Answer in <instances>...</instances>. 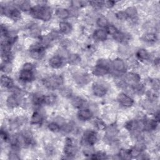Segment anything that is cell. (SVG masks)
Here are the masks:
<instances>
[{"mask_svg": "<svg viewBox=\"0 0 160 160\" xmlns=\"http://www.w3.org/2000/svg\"><path fill=\"white\" fill-rule=\"evenodd\" d=\"M136 56L137 59L140 61H147L150 58V54L146 49L141 48L137 51Z\"/></svg>", "mask_w": 160, "mask_h": 160, "instance_id": "cell-25", "label": "cell"}, {"mask_svg": "<svg viewBox=\"0 0 160 160\" xmlns=\"http://www.w3.org/2000/svg\"><path fill=\"white\" fill-rule=\"evenodd\" d=\"M117 101L124 108H131L134 104V99L124 92H121L118 95Z\"/></svg>", "mask_w": 160, "mask_h": 160, "instance_id": "cell-10", "label": "cell"}, {"mask_svg": "<svg viewBox=\"0 0 160 160\" xmlns=\"http://www.w3.org/2000/svg\"><path fill=\"white\" fill-rule=\"evenodd\" d=\"M92 49V46H91V44H90V49ZM88 50L89 51V45L88 46Z\"/></svg>", "mask_w": 160, "mask_h": 160, "instance_id": "cell-52", "label": "cell"}, {"mask_svg": "<svg viewBox=\"0 0 160 160\" xmlns=\"http://www.w3.org/2000/svg\"><path fill=\"white\" fill-rule=\"evenodd\" d=\"M77 147L74 144L73 139L71 138H67L65 140L64 148L63 150L64 158L71 159L76 155L77 152Z\"/></svg>", "mask_w": 160, "mask_h": 160, "instance_id": "cell-3", "label": "cell"}, {"mask_svg": "<svg viewBox=\"0 0 160 160\" xmlns=\"http://www.w3.org/2000/svg\"><path fill=\"white\" fill-rule=\"evenodd\" d=\"M12 64L11 62H2L1 64V70L4 74H8L12 71Z\"/></svg>", "mask_w": 160, "mask_h": 160, "instance_id": "cell-39", "label": "cell"}, {"mask_svg": "<svg viewBox=\"0 0 160 160\" xmlns=\"http://www.w3.org/2000/svg\"><path fill=\"white\" fill-rule=\"evenodd\" d=\"M57 96L54 94L44 95L43 98V104L47 106H52L56 103Z\"/></svg>", "mask_w": 160, "mask_h": 160, "instance_id": "cell-30", "label": "cell"}, {"mask_svg": "<svg viewBox=\"0 0 160 160\" xmlns=\"http://www.w3.org/2000/svg\"><path fill=\"white\" fill-rule=\"evenodd\" d=\"M118 156H119V158L122 159H130L132 158L130 149H122L119 151Z\"/></svg>", "mask_w": 160, "mask_h": 160, "instance_id": "cell-37", "label": "cell"}, {"mask_svg": "<svg viewBox=\"0 0 160 160\" xmlns=\"http://www.w3.org/2000/svg\"><path fill=\"white\" fill-rule=\"evenodd\" d=\"M92 91L95 96L102 98L107 94L108 88L103 83L96 82L92 86Z\"/></svg>", "mask_w": 160, "mask_h": 160, "instance_id": "cell-8", "label": "cell"}, {"mask_svg": "<svg viewBox=\"0 0 160 160\" xmlns=\"http://www.w3.org/2000/svg\"><path fill=\"white\" fill-rule=\"evenodd\" d=\"M8 156H9V159L14 160V159H20V156H19L18 150L14 149H12V150L9 152Z\"/></svg>", "mask_w": 160, "mask_h": 160, "instance_id": "cell-46", "label": "cell"}, {"mask_svg": "<svg viewBox=\"0 0 160 160\" xmlns=\"http://www.w3.org/2000/svg\"><path fill=\"white\" fill-rule=\"evenodd\" d=\"M48 128L50 131L56 133L61 131V125L56 121H52L48 123Z\"/></svg>", "mask_w": 160, "mask_h": 160, "instance_id": "cell-35", "label": "cell"}, {"mask_svg": "<svg viewBox=\"0 0 160 160\" xmlns=\"http://www.w3.org/2000/svg\"><path fill=\"white\" fill-rule=\"evenodd\" d=\"M76 83L79 85H85L88 84L91 79L90 75L86 72H78L74 76Z\"/></svg>", "mask_w": 160, "mask_h": 160, "instance_id": "cell-11", "label": "cell"}, {"mask_svg": "<svg viewBox=\"0 0 160 160\" xmlns=\"http://www.w3.org/2000/svg\"><path fill=\"white\" fill-rule=\"evenodd\" d=\"M158 92H156V91L151 89L148 91L146 92V96L148 98V100L152 101V102H154L158 98Z\"/></svg>", "mask_w": 160, "mask_h": 160, "instance_id": "cell-41", "label": "cell"}, {"mask_svg": "<svg viewBox=\"0 0 160 160\" xmlns=\"http://www.w3.org/2000/svg\"><path fill=\"white\" fill-rule=\"evenodd\" d=\"M29 56L34 59L40 60L45 55V49L41 47L38 43L32 46L29 50Z\"/></svg>", "mask_w": 160, "mask_h": 160, "instance_id": "cell-5", "label": "cell"}, {"mask_svg": "<svg viewBox=\"0 0 160 160\" xmlns=\"http://www.w3.org/2000/svg\"><path fill=\"white\" fill-rule=\"evenodd\" d=\"M96 23L97 24V26L99 28H106L108 24H109V21L108 19L106 17H105L104 16H99L96 21Z\"/></svg>", "mask_w": 160, "mask_h": 160, "instance_id": "cell-31", "label": "cell"}, {"mask_svg": "<svg viewBox=\"0 0 160 160\" xmlns=\"http://www.w3.org/2000/svg\"><path fill=\"white\" fill-rule=\"evenodd\" d=\"M105 29L108 34H111L112 36L114 35L116 33H117L119 31L118 29L115 25L110 24H108V26L105 28Z\"/></svg>", "mask_w": 160, "mask_h": 160, "instance_id": "cell-43", "label": "cell"}, {"mask_svg": "<svg viewBox=\"0 0 160 160\" xmlns=\"http://www.w3.org/2000/svg\"><path fill=\"white\" fill-rule=\"evenodd\" d=\"M98 137L96 132L92 130L86 131L82 137L81 143L84 146H92L98 141Z\"/></svg>", "mask_w": 160, "mask_h": 160, "instance_id": "cell-4", "label": "cell"}, {"mask_svg": "<svg viewBox=\"0 0 160 160\" xmlns=\"http://www.w3.org/2000/svg\"><path fill=\"white\" fill-rule=\"evenodd\" d=\"M29 12L33 18L45 22L51 19L52 14L51 8L44 4H37L32 7Z\"/></svg>", "mask_w": 160, "mask_h": 160, "instance_id": "cell-1", "label": "cell"}, {"mask_svg": "<svg viewBox=\"0 0 160 160\" xmlns=\"http://www.w3.org/2000/svg\"><path fill=\"white\" fill-rule=\"evenodd\" d=\"M44 118L41 113L39 111H34L32 114L30 118V122L34 125H40L43 122Z\"/></svg>", "mask_w": 160, "mask_h": 160, "instance_id": "cell-22", "label": "cell"}, {"mask_svg": "<svg viewBox=\"0 0 160 160\" xmlns=\"http://www.w3.org/2000/svg\"><path fill=\"white\" fill-rule=\"evenodd\" d=\"M116 4L115 1H104V6L108 8H112Z\"/></svg>", "mask_w": 160, "mask_h": 160, "instance_id": "cell-50", "label": "cell"}, {"mask_svg": "<svg viewBox=\"0 0 160 160\" xmlns=\"http://www.w3.org/2000/svg\"><path fill=\"white\" fill-rule=\"evenodd\" d=\"M128 65L121 58H117L111 61V68L119 73H124L126 71Z\"/></svg>", "mask_w": 160, "mask_h": 160, "instance_id": "cell-7", "label": "cell"}, {"mask_svg": "<svg viewBox=\"0 0 160 160\" xmlns=\"http://www.w3.org/2000/svg\"><path fill=\"white\" fill-rule=\"evenodd\" d=\"M34 78L33 71L21 69L19 74V79L24 82H29Z\"/></svg>", "mask_w": 160, "mask_h": 160, "instance_id": "cell-14", "label": "cell"}, {"mask_svg": "<svg viewBox=\"0 0 160 160\" xmlns=\"http://www.w3.org/2000/svg\"><path fill=\"white\" fill-rule=\"evenodd\" d=\"M108 34L107 33L105 29L103 28H99L96 29L93 34L92 37L94 39L98 41H104L108 38Z\"/></svg>", "mask_w": 160, "mask_h": 160, "instance_id": "cell-17", "label": "cell"}, {"mask_svg": "<svg viewBox=\"0 0 160 160\" xmlns=\"http://www.w3.org/2000/svg\"><path fill=\"white\" fill-rule=\"evenodd\" d=\"M141 39L147 43H154L158 40V36L154 32H148L141 36Z\"/></svg>", "mask_w": 160, "mask_h": 160, "instance_id": "cell-24", "label": "cell"}, {"mask_svg": "<svg viewBox=\"0 0 160 160\" xmlns=\"http://www.w3.org/2000/svg\"><path fill=\"white\" fill-rule=\"evenodd\" d=\"M78 118L82 121H86L92 119L93 116L92 111L88 108H81L77 113Z\"/></svg>", "mask_w": 160, "mask_h": 160, "instance_id": "cell-12", "label": "cell"}, {"mask_svg": "<svg viewBox=\"0 0 160 160\" xmlns=\"http://www.w3.org/2000/svg\"><path fill=\"white\" fill-rule=\"evenodd\" d=\"M34 68V64H32L31 62H26L23 64L22 69H26V70H29V71H33Z\"/></svg>", "mask_w": 160, "mask_h": 160, "instance_id": "cell-49", "label": "cell"}, {"mask_svg": "<svg viewBox=\"0 0 160 160\" xmlns=\"http://www.w3.org/2000/svg\"><path fill=\"white\" fill-rule=\"evenodd\" d=\"M105 130V138L109 142H112L116 139L117 135L119 133V129L117 125L115 124H111L106 126Z\"/></svg>", "mask_w": 160, "mask_h": 160, "instance_id": "cell-6", "label": "cell"}, {"mask_svg": "<svg viewBox=\"0 0 160 160\" xmlns=\"http://www.w3.org/2000/svg\"><path fill=\"white\" fill-rule=\"evenodd\" d=\"M49 66L53 69H59L64 64V58L59 55H54L49 58L48 61Z\"/></svg>", "mask_w": 160, "mask_h": 160, "instance_id": "cell-13", "label": "cell"}, {"mask_svg": "<svg viewBox=\"0 0 160 160\" xmlns=\"http://www.w3.org/2000/svg\"><path fill=\"white\" fill-rule=\"evenodd\" d=\"M158 124V122H157L154 119H144L143 131L147 132L154 131L157 128Z\"/></svg>", "mask_w": 160, "mask_h": 160, "instance_id": "cell-18", "label": "cell"}, {"mask_svg": "<svg viewBox=\"0 0 160 160\" xmlns=\"http://www.w3.org/2000/svg\"><path fill=\"white\" fill-rule=\"evenodd\" d=\"M63 82V78L60 75H51L42 80L43 85L49 90H54L59 88L62 85Z\"/></svg>", "mask_w": 160, "mask_h": 160, "instance_id": "cell-2", "label": "cell"}, {"mask_svg": "<svg viewBox=\"0 0 160 160\" xmlns=\"http://www.w3.org/2000/svg\"><path fill=\"white\" fill-rule=\"evenodd\" d=\"M150 83L151 84V87L153 90L156 91V92L159 91V82L158 79H152L151 80Z\"/></svg>", "mask_w": 160, "mask_h": 160, "instance_id": "cell-48", "label": "cell"}, {"mask_svg": "<svg viewBox=\"0 0 160 160\" xmlns=\"http://www.w3.org/2000/svg\"><path fill=\"white\" fill-rule=\"evenodd\" d=\"M122 79L127 86H132L138 82H140L141 76L138 73L129 72L126 73Z\"/></svg>", "mask_w": 160, "mask_h": 160, "instance_id": "cell-9", "label": "cell"}, {"mask_svg": "<svg viewBox=\"0 0 160 160\" xmlns=\"http://www.w3.org/2000/svg\"><path fill=\"white\" fill-rule=\"evenodd\" d=\"M44 96L40 93H35L32 97V102L35 106H39L43 104Z\"/></svg>", "mask_w": 160, "mask_h": 160, "instance_id": "cell-33", "label": "cell"}, {"mask_svg": "<svg viewBox=\"0 0 160 160\" xmlns=\"http://www.w3.org/2000/svg\"><path fill=\"white\" fill-rule=\"evenodd\" d=\"M67 61L70 65L76 66L79 64L81 61V57L77 53H72L68 55Z\"/></svg>", "mask_w": 160, "mask_h": 160, "instance_id": "cell-26", "label": "cell"}, {"mask_svg": "<svg viewBox=\"0 0 160 160\" xmlns=\"http://www.w3.org/2000/svg\"><path fill=\"white\" fill-rule=\"evenodd\" d=\"M110 68L96 64L92 69V74L97 77H101L107 75L110 72Z\"/></svg>", "mask_w": 160, "mask_h": 160, "instance_id": "cell-15", "label": "cell"}, {"mask_svg": "<svg viewBox=\"0 0 160 160\" xmlns=\"http://www.w3.org/2000/svg\"><path fill=\"white\" fill-rule=\"evenodd\" d=\"M89 4L96 9H101L104 6V1H89Z\"/></svg>", "mask_w": 160, "mask_h": 160, "instance_id": "cell-47", "label": "cell"}, {"mask_svg": "<svg viewBox=\"0 0 160 160\" xmlns=\"http://www.w3.org/2000/svg\"><path fill=\"white\" fill-rule=\"evenodd\" d=\"M0 136L2 141L4 142H9L10 139V136L8 134V132L5 130V129L1 128V132H0Z\"/></svg>", "mask_w": 160, "mask_h": 160, "instance_id": "cell-45", "label": "cell"}, {"mask_svg": "<svg viewBox=\"0 0 160 160\" xmlns=\"http://www.w3.org/2000/svg\"><path fill=\"white\" fill-rule=\"evenodd\" d=\"M6 104L9 109H14L20 105V100L17 94H12L9 96L6 101Z\"/></svg>", "mask_w": 160, "mask_h": 160, "instance_id": "cell-16", "label": "cell"}, {"mask_svg": "<svg viewBox=\"0 0 160 160\" xmlns=\"http://www.w3.org/2000/svg\"><path fill=\"white\" fill-rule=\"evenodd\" d=\"M61 130L65 133H69L73 130V124L71 122H64L61 126Z\"/></svg>", "mask_w": 160, "mask_h": 160, "instance_id": "cell-42", "label": "cell"}, {"mask_svg": "<svg viewBox=\"0 0 160 160\" xmlns=\"http://www.w3.org/2000/svg\"><path fill=\"white\" fill-rule=\"evenodd\" d=\"M59 93L61 96L65 98H71L72 96V89L68 86H63L60 88Z\"/></svg>", "mask_w": 160, "mask_h": 160, "instance_id": "cell-32", "label": "cell"}, {"mask_svg": "<svg viewBox=\"0 0 160 160\" xmlns=\"http://www.w3.org/2000/svg\"><path fill=\"white\" fill-rule=\"evenodd\" d=\"M132 88V90L134 92V93L138 94H142L145 91V87L144 84L138 82L132 86H131Z\"/></svg>", "mask_w": 160, "mask_h": 160, "instance_id": "cell-36", "label": "cell"}, {"mask_svg": "<svg viewBox=\"0 0 160 160\" xmlns=\"http://www.w3.org/2000/svg\"><path fill=\"white\" fill-rule=\"evenodd\" d=\"M112 37L116 41L123 44H126L128 41L130 39V36L128 34L119 31L114 35H113Z\"/></svg>", "mask_w": 160, "mask_h": 160, "instance_id": "cell-20", "label": "cell"}, {"mask_svg": "<svg viewBox=\"0 0 160 160\" xmlns=\"http://www.w3.org/2000/svg\"><path fill=\"white\" fill-rule=\"evenodd\" d=\"M93 124H94V127L99 131L104 129L106 127L105 122L101 119H100L99 118H96L94 119V120L93 121Z\"/></svg>", "mask_w": 160, "mask_h": 160, "instance_id": "cell-38", "label": "cell"}, {"mask_svg": "<svg viewBox=\"0 0 160 160\" xmlns=\"http://www.w3.org/2000/svg\"><path fill=\"white\" fill-rule=\"evenodd\" d=\"M72 30L71 24L66 21H61L59 23V31L62 34H68Z\"/></svg>", "mask_w": 160, "mask_h": 160, "instance_id": "cell-23", "label": "cell"}, {"mask_svg": "<svg viewBox=\"0 0 160 160\" xmlns=\"http://www.w3.org/2000/svg\"><path fill=\"white\" fill-rule=\"evenodd\" d=\"M15 3L18 4L17 5L19 6V9L22 11H29L32 8L31 6V2L28 1H17L15 2Z\"/></svg>", "mask_w": 160, "mask_h": 160, "instance_id": "cell-34", "label": "cell"}, {"mask_svg": "<svg viewBox=\"0 0 160 160\" xmlns=\"http://www.w3.org/2000/svg\"><path fill=\"white\" fill-rule=\"evenodd\" d=\"M154 119L159 122V111H158L157 112H155L154 113Z\"/></svg>", "mask_w": 160, "mask_h": 160, "instance_id": "cell-51", "label": "cell"}, {"mask_svg": "<svg viewBox=\"0 0 160 160\" xmlns=\"http://www.w3.org/2000/svg\"><path fill=\"white\" fill-rule=\"evenodd\" d=\"M1 84L2 87L8 89H12L15 86L12 79L6 74L1 75Z\"/></svg>", "mask_w": 160, "mask_h": 160, "instance_id": "cell-19", "label": "cell"}, {"mask_svg": "<svg viewBox=\"0 0 160 160\" xmlns=\"http://www.w3.org/2000/svg\"><path fill=\"white\" fill-rule=\"evenodd\" d=\"M89 158L92 159H108V155L104 152L99 151L97 152H93Z\"/></svg>", "mask_w": 160, "mask_h": 160, "instance_id": "cell-40", "label": "cell"}, {"mask_svg": "<svg viewBox=\"0 0 160 160\" xmlns=\"http://www.w3.org/2000/svg\"><path fill=\"white\" fill-rule=\"evenodd\" d=\"M55 14L59 19L63 20L68 19L71 16L69 10L64 8H57L55 11Z\"/></svg>", "mask_w": 160, "mask_h": 160, "instance_id": "cell-21", "label": "cell"}, {"mask_svg": "<svg viewBox=\"0 0 160 160\" xmlns=\"http://www.w3.org/2000/svg\"><path fill=\"white\" fill-rule=\"evenodd\" d=\"M71 103V105L74 108L79 109L83 108L84 104V100L82 98L76 96L72 97Z\"/></svg>", "mask_w": 160, "mask_h": 160, "instance_id": "cell-27", "label": "cell"}, {"mask_svg": "<svg viewBox=\"0 0 160 160\" xmlns=\"http://www.w3.org/2000/svg\"><path fill=\"white\" fill-rule=\"evenodd\" d=\"M116 18L120 21H126L128 19V16L125 11H119L115 14Z\"/></svg>", "mask_w": 160, "mask_h": 160, "instance_id": "cell-44", "label": "cell"}, {"mask_svg": "<svg viewBox=\"0 0 160 160\" xmlns=\"http://www.w3.org/2000/svg\"><path fill=\"white\" fill-rule=\"evenodd\" d=\"M30 36L34 38H40L41 37V29L36 24H30L28 27Z\"/></svg>", "mask_w": 160, "mask_h": 160, "instance_id": "cell-28", "label": "cell"}, {"mask_svg": "<svg viewBox=\"0 0 160 160\" xmlns=\"http://www.w3.org/2000/svg\"><path fill=\"white\" fill-rule=\"evenodd\" d=\"M124 11L126 12L128 18L130 19L131 21H133L136 19L138 16V11L135 6H129Z\"/></svg>", "mask_w": 160, "mask_h": 160, "instance_id": "cell-29", "label": "cell"}]
</instances>
